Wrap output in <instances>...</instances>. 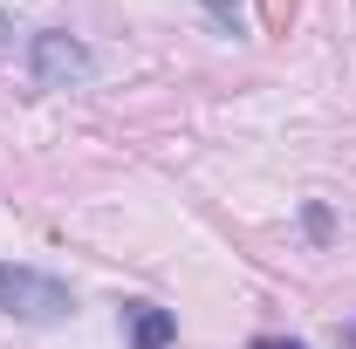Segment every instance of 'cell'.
Returning a JSON list of instances; mask_svg holds the SVG:
<instances>
[{"mask_svg": "<svg viewBox=\"0 0 356 349\" xmlns=\"http://www.w3.org/2000/svg\"><path fill=\"white\" fill-rule=\"evenodd\" d=\"M28 62H35V83H42V89H69V83H83L89 69H96V55H89V48L76 42V35H62V28L35 35Z\"/></svg>", "mask_w": 356, "mask_h": 349, "instance_id": "2", "label": "cell"}, {"mask_svg": "<svg viewBox=\"0 0 356 349\" xmlns=\"http://www.w3.org/2000/svg\"><path fill=\"white\" fill-rule=\"evenodd\" d=\"M254 349H309V343H295V336H261Z\"/></svg>", "mask_w": 356, "mask_h": 349, "instance_id": "7", "label": "cell"}, {"mask_svg": "<svg viewBox=\"0 0 356 349\" xmlns=\"http://www.w3.org/2000/svg\"><path fill=\"white\" fill-rule=\"evenodd\" d=\"M0 42H14V21H7V14H0Z\"/></svg>", "mask_w": 356, "mask_h": 349, "instance_id": "8", "label": "cell"}, {"mask_svg": "<svg viewBox=\"0 0 356 349\" xmlns=\"http://www.w3.org/2000/svg\"><path fill=\"white\" fill-rule=\"evenodd\" d=\"M69 308H76V295H69L55 274L0 261V315H14V322H62Z\"/></svg>", "mask_w": 356, "mask_h": 349, "instance_id": "1", "label": "cell"}, {"mask_svg": "<svg viewBox=\"0 0 356 349\" xmlns=\"http://www.w3.org/2000/svg\"><path fill=\"white\" fill-rule=\"evenodd\" d=\"M206 21L220 35H240V0H206Z\"/></svg>", "mask_w": 356, "mask_h": 349, "instance_id": "5", "label": "cell"}, {"mask_svg": "<svg viewBox=\"0 0 356 349\" xmlns=\"http://www.w3.org/2000/svg\"><path fill=\"white\" fill-rule=\"evenodd\" d=\"M124 315H131V343H137V349H165V343L178 336V322L165 315V308H151V302H131Z\"/></svg>", "mask_w": 356, "mask_h": 349, "instance_id": "3", "label": "cell"}, {"mask_svg": "<svg viewBox=\"0 0 356 349\" xmlns=\"http://www.w3.org/2000/svg\"><path fill=\"white\" fill-rule=\"evenodd\" d=\"M302 226H309V240H329V233H336V219H329V206H309V213H302Z\"/></svg>", "mask_w": 356, "mask_h": 349, "instance_id": "6", "label": "cell"}, {"mask_svg": "<svg viewBox=\"0 0 356 349\" xmlns=\"http://www.w3.org/2000/svg\"><path fill=\"white\" fill-rule=\"evenodd\" d=\"M295 14H302V0H261V28H267V35H288Z\"/></svg>", "mask_w": 356, "mask_h": 349, "instance_id": "4", "label": "cell"}]
</instances>
